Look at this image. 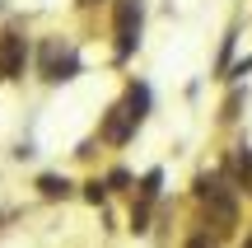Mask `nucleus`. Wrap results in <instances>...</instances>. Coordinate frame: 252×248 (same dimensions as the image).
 I'll return each instance as SVG.
<instances>
[{"mask_svg": "<svg viewBox=\"0 0 252 248\" xmlns=\"http://www.w3.org/2000/svg\"><path fill=\"white\" fill-rule=\"evenodd\" d=\"M196 197H201V206H206V215H210V225H215V234H229V230L238 225L234 187H229L220 174H201V178H196Z\"/></svg>", "mask_w": 252, "mask_h": 248, "instance_id": "nucleus-1", "label": "nucleus"}, {"mask_svg": "<svg viewBox=\"0 0 252 248\" xmlns=\"http://www.w3.org/2000/svg\"><path fill=\"white\" fill-rule=\"evenodd\" d=\"M37 71H42V80H70L75 71H80V61H75V52L61 42V37H47L42 47H37Z\"/></svg>", "mask_w": 252, "mask_h": 248, "instance_id": "nucleus-2", "label": "nucleus"}, {"mask_svg": "<svg viewBox=\"0 0 252 248\" xmlns=\"http://www.w3.org/2000/svg\"><path fill=\"white\" fill-rule=\"evenodd\" d=\"M140 19H145V5L140 0H117V61L135 52L140 42Z\"/></svg>", "mask_w": 252, "mask_h": 248, "instance_id": "nucleus-3", "label": "nucleus"}, {"mask_svg": "<svg viewBox=\"0 0 252 248\" xmlns=\"http://www.w3.org/2000/svg\"><path fill=\"white\" fill-rule=\"evenodd\" d=\"M24 61H28V47L19 33H0V75H24Z\"/></svg>", "mask_w": 252, "mask_h": 248, "instance_id": "nucleus-4", "label": "nucleus"}, {"mask_svg": "<svg viewBox=\"0 0 252 248\" xmlns=\"http://www.w3.org/2000/svg\"><path fill=\"white\" fill-rule=\"evenodd\" d=\"M131 112H126V103H117V108L108 112V127H103V141H112V145H122L126 136H131Z\"/></svg>", "mask_w": 252, "mask_h": 248, "instance_id": "nucleus-5", "label": "nucleus"}, {"mask_svg": "<svg viewBox=\"0 0 252 248\" xmlns=\"http://www.w3.org/2000/svg\"><path fill=\"white\" fill-rule=\"evenodd\" d=\"M145 108H150V89H145V84H131V94H126V112H131L135 127L145 122Z\"/></svg>", "mask_w": 252, "mask_h": 248, "instance_id": "nucleus-6", "label": "nucleus"}, {"mask_svg": "<svg viewBox=\"0 0 252 248\" xmlns=\"http://www.w3.org/2000/svg\"><path fill=\"white\" fill-rule=\"evenodd\" d=\"M37 187H42V197H70V183H65V178H56V174L37 178Z\"/></svg>", "mask_w": 252, "mask_h": 248, "instance_id": "nucleus-7", "label": "nucleus"}, {"mask_svg": "<svg viewBox=\"0 0 252 248\" xmlns=\"http://www.w3.org/2000/svg\"><path fill=\"white\" fill-rule=\"evenodd\" d=\"M182 248H215V239H210V234H191Z\"/></svg>", "mask_w": 252, "mask_h": 248, "instance_id": "nucleus-8", "label": "nucleus"}, {"mask_svg": "<svg viewBox=\"0 0 252 248\" xmlns=\"http://www.w3.org/2000/svg\"><path fill=\"white\" fill-rule=\"evenodd\" d=\"M243 248H252V239H248V244H243Z\"/></svg>", "mask_w": 252, "mask_h": 248, "instance_id": "nucleus-9", "label": "nucleus"}]
</instances>
